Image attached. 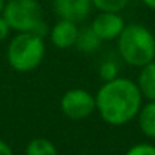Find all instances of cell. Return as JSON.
Segmentation results:
<instances>
[{"mask_svg":"<svg viewBox=\"0 0 155 155\" xmlns=\"http://www.w3.org/2000/svg\"><path fill=\"white\" fill-rule=\"evenodd\" d=\"M136 119L142 134L149 140H155V101L143 103Z\"/></svg>","mask_w":155,"mask_h":155,"instance_id":"obj_10","label":"cell"},{"mask_svg":"<svg viewBox=\"0 0 155 155\" xmlns=\"http://www.w3.org/2000/svg\"><path fill=\"white\" fill-rule=\"evenodd\" d=\"M11 32H12V30H11V27L8 26L6 20L0 15V42L6 41V39L9 38V33H11Z\"/></svg>","mask_w":155,"mask_h":155,"instance_id":"obj_16","label":"cell"},{"mask_svg":"<svg viewBox=\"0 0 155 155\" xmlns=\"http://www.w3.org/2000/svg\"><path fill=\"white\" fill-rule=\"evenodd\" d=\"M136 83L143 95V100L155 101V60L140 68Z\"/></svg>","mask_w":155,"mask_h":155,"instance_id":"obj_9","label":"cell"},{"mask_svg":"<svg viewBox=\"0 0 155 155\" xmlns=\"http://www.w3.org/2000/svg\"><path fill=\"white\" fill-rule=\"evenodd\" d=\"M54 14L60 20L81 23L87 20L94 11L91 0H51Z\"/></svg>","mask_w":155,"mask_h":155,"instance_id":"obj_7","label":"cell"},{"mask_svg":"<svg viewBox=\"0 0 155 155\" xmlns=\"http://www.w3.org/2000/svg\"><path fill=\"white\" fill-rule=\"evenodd\" d=\"M78 32H80V27L77 23L59 18L48 29V39L51 45H54L59 50L74 48L78 38Z\"/></svg>","mask_w":155,"mask_h":155,"instance_id":"obj_8","label":"cell"},{"mask_svg":"<svg viewBox=\"0 0 155 155\" xmlns=\"http://www.w3.org/2000/svg\"><path fill=\"white\" fill-rule=\"evenodd\" d=\"M24 152L26 155H59V149L50 139L36 137L27 143Z\"/></svg>","mask_w":155,"mask_h":155,"instance_id":"obj_12","label":"cell"},{"mask_svg":"<svg viewBox=\"0 0 155 155\" xmlns=\"http://www.w3.org/2000/svg\"><path fill=\"white\" fill-rule=\"evenodd\" d=\"M0 155H14L12 148L5 140H2V139H0Z\"/></svg>","mask_w":155,"mask_h":155,"instance_id":"obj_17","label":"cell"},{"mask_svg":"<svg viewBox=\"0 0 155 155\" xmlns=\"http://www.w3.org/2000/svg\"><path fill=\"white\" fill-rule=\"evenodd\" d=\"M94 9L98 12H119L128 8L131 0H91Z\"/></svg>","mask_w":155,"mask_h":155,"instance_id":"obj_13","label":"cell"},{"mask_svg":"<svg viewBox=\"0 0 155 155\" xmlns=\"http://www.w3.org/2000/svg\"><path fill=\"white\" fill-rule=\"evenodd\" d=\"M117 42L119 57L133 68H142L155 60V35L143 24H127Z\"/></svg>","mask_w":155,"mask_h":155,"instance_id":"obj_2","label":"cell"},{"mask_svg":"<svg viewBox=\"0 0 155 155\" xmlns=\"http://www.w3.org/2000/svg\"><path fill=\"white\" fill-rule=\"evenodd\" d=\"M60 111L69 120H84L97 111L95 95L81 87L69 89L60 98Z\"/></svg>","mask_w":155,"mask_h":155,"instance_id":"obj_5","label":"cell"},{"mask_svg":"<svg viewBox=\"0 0 155 155\" xmlns=\"http://www.w3.org/2000/svg\"><path fill=\"white\" fill-rule=\"evenodd\" d=\"M97 113L107 125L122 127L134 120L143 105L137 83L128 77L104 81L95 94Z\"/></svg>","mask_w":155,"mask_h":155,"instance_id":"obj_1","label":"cell"},{"mask_svg":"<svg viewBox=\"0 0 155 155\" xmlns=\"http://www.w3.org/2000/svg\"><path fill=\"white\" fill-rule=\"evenodd\" d=\"M125 26V18L119 12H98L91 23V29L103 42L116 41Z\"/></svg>","mask_w":155,"mask_h":155,"instance_id":"obj_6","label":"cell"},{"mask_svg":"<svg viewBox=\"0 0 155 155\" xmlns=\"http://www.w3.org/2000/svg\"><path fill=\"white\" fill-rule=\"evenodd\" d=\"M5 5H6V0H0V15H2V12L5 9Z\"/></svg>","mask_w":155,"mask_h":155,"instance_id":"obj_19","label":"cell"},{"mask_svg":"<svg viewBox=\"0 0 155 155\" xmlns=\"http://www.w3.org/2000/svg\"><path fill=\"white\" fill-rule=\"evenodd\" d=\"M101 44H103V41L95 35V32L91 29V26H87V27L80 29L74 48H77L81 53H94L101 47Z\"/></svg>","mask_w":155,"mask_h":155,"instance_id":"obj_11","label":"cell"},{"mask_svg":"<svg viewBox=\"0 0 155 155\" xmlns=\"http://www.w3.org/2000/svg\"><path fill=\"white\" fill-rule=\"evenodd\" d=\"M142 3L148 8V9H151V11H155V0H142Z\"/></svg>","mask_w":155,"mask_h":155,"instance_id":"obj_18","label":"cell"},{"mask_svg":"<svg viewBox=\"0 0 155 155\" xmlns=\"http://www.w3.org/2000/svg\"><path fill=\"white\" fill-rule=\"evenodd\" d=\"M125 155H155V145L154 143H136L131 148H128Z\"/></svg>","mask_w":155,"mask_h":155,"instance_id":"obj_15","label":"cell"},{"mask_svg":"<svg viewBox=\"0 0 155 155\" xmlns=\"http://www.w3.org/2000/svg\"><path fill=\"white\" fill-rule=\"evenodd\" d=\"M45 38L36 33H17L8 44L6 60L21 74L35 71L45 57Z\"/></svg>","mask_w":155,"mask_h":155,"instance_id":"obj_3","label":"cell"},{"mask_svg":"<svg viewBox=\"0 0 155 155\" xmlns=\"http://www.w3.org/2000/svg\"><path fill=\"white\" fill-rule=\"evenodd\" d=\"M2 17L17 33H36L44 38L48 35L44 11L38 0H6Z\"/></svg>","mask_w":155,"mask_h":155,"instance_id":"obj_4","label":"cell"},{"mask_svg":"<svg viewBox=\"0 0 155 155\" xmlns=\"http://www.w3.org/2000/svg\"><path fill=\"white\" fill-rule=\"evenodd\" d=\"M119 71H120V68H119L116 60L105 59V60L101 62V65L98 68V75H100V78L103 80L104 83V81H110V80L117 78L119 77Z\"/></svg>","mask_w":155,"mask_h":155,"instance_id":"obj_14","label":"cell"}]
</instances>
